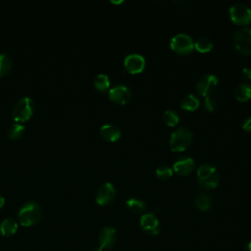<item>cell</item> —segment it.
I'll return each mask as SVG.
<instances>
[{"instance_id": "cell-7", "label": "cell", "mask_w": 251, "mask_h": 251, "mask_svg": "<svg viewBox=\"0 0 251 251\" xmlns=\"http://www.w3.org/2000/svg\"><path fill=\"white\" fill-rule=\"evenodd\" d=\"M231 21L236 25H247L251 23V9L242 3H237L229 8Z\"/></svg>"}, {"instance_id": "cell-20", "label": "cell", "mask_w": 251, "mask_h": 251, "mask_svg": "<svg viewBox=\"0 0 251 251\" xmlns=\"http://www.w3.org/2000/svg\"><path fill=\"white\" fill-rule=\"evenodd\" d=\"M126 206L127 208L135 213V214H139L142 213L146 210V204L144 201H142L141 199L138 198H130L126 201Z\"/></svg>"}, {"instance_id": "cell-9", "label": "cell", "mask_w": 251, "mask_h": 251, "mask_svg": "<svg viewBox=\"0 0 251 251\" xmlns=\"http://www.w3.org/2000/svg\"><path fill=\"white\" fill-rule=\"evenodd\" d=\"M140 226L148 235H157L160 232V223L153 213H145L140 218Z\"/></svg>"}, {"instance_id": "cell-16", "label": "cell", "mask_w": 251, "mask_h": 251, "mask_svg": "<svg viewBox=\"0 0 251 251\" xmlns=\"http://www.w3.org/2000/svg\"><path fill=\"white\" fill-rule=\"evenodd\" d=\"M212 198L209 194L204 192H199L194 197V205L195 207L203 212H207L212 208Z\"/></svg>"}, {"instance_id": "cell-33", "label": "cell", "mask_w": 251, "mask_h": 251, "mask_svg": "<svg viewBox=\"0 0 251 251\" xmlns=\"http://www.w3.org/2000/svg\"><path fill=\"white\" fill-rule=\"evenodd\" d=\"M112 3H114V4H121V3H123V1L121 0V1H112Z\"/></svg>"}, {"instance_id": "cell-11", "label": "cell", "mask_w": 251, "mask_h": 251, "mask_svg": "<svg viewBox=\"0 0 251 251\" xmlns=\"http://www.w3.org/2000/svg\"><path fill=\"white\" fill-rule=\"evenodd\" d=\"M115 195H116V190L114 185L110 182H106L99 187L96 193L95 201L100 206H106V205H109L114 200Z\"/></svg>"}, {"instance_id": "cell-19", "label": "cell", "mask_w": 251, "mask_h": 251, "mask_svg": "<svg viewBox=\"0 0 251 251\" xmlns=\"http://www.w3.org/2000/svg\"><path fill=\"white\" fill-rule=\"evenodd\" d=\"M180 106L186 111H195L199 107V99L193 94H187L181 99Z\"/></svg>"}, {"instance_id": "cell-24", "label": "cell", "mask_w": 251, "mask_h": 251, "mask_svg": "<svg viewBox=\"0 0 251 251\" xmlns=\"http://www.w3.org/2000/svg\"><path fill=\"white\" fill-rule=\"evenodd\" d=\"M24 131H25V126H22L20 124H17V123H14V124H11L8 127V136L11 139H17L23 134Z\"/></svg>"}, {"instance_id": "cell-4", "label": "cell", "mask_w": 251, "mask_h": 251, "mask_svg": "<svg viewBox=\"0 0 251 251\" xmlns=\"http://www.w3.org/2000/svg\"><path fill=\"white\" fill-rule=\"evenodd\" d=\"M170 47L174 52L179 55H186L194 49V42L189 35L178 33L171 38Z\"/></svg>"}, {"instance_id": "cell-10", "label": "cell", "mask_w": 251, "mask_h": 251, "mask_svg": "<svg viewBox=\"0 0 251 251\" xmlns=\"http://www.w3.org/2000/svg\"><path fill=\"white\" fill-rule=\"evenodd\" d=\"M131 96V90L126 85H117L109 91L110 100L119 105L127 104L130 101Z\"/></svg>"}, {"instance_id": "cell-2", "label": "cell", "mask_w": 251, "mask_h": 251, "mask_svg": "<svg viewBox=\"0 0 251 251\" xmlns=\"http://www.w3.org/2000/svg\"><path fill=\"white\" fill-rule=\"evenodd\" d=\"M41 214L42 211L39 204L35 201H28L20 209L18 219L22 226H30L40 220Z\"/></svg>"}, {"instance_id": "cell-28", "label": "cell", "mask_w": 251, "mask_h": 251, "mask_svg": "<svg viewBox=\"0 0 251 251\" xmlns=\"http://www.w3.org/2000/svg\"><path fill=\"white\" fill-rule=\"evenodd\" d=\"M241 76L244 79H251V68H243L241 71Z\"/></svg>"}, {"instance_id": "cell-22", "label": "cell", "mask_w": 251, "mask_h": 251, "mask_svg": "<svg viewBox=\"0 0 251 251\" xmlns=\"http://www.w3.org/2000/svg\"><path fill=\"white\" fill-rule=\"evenodd\" d=\"M194 48L200 53H207L213 49V42L206 37H201L195 41Z\"/></svg>"}, {"instance_id": "cell-18", "label": "cell", "mask_w": 251, "mask_h": 251, "mask_svg": "<svg viewBox=\"0 0 251 251\" xmlns=\"http://www.w3.org/2000/svg\"><path fill=\"white\" fill-rule=\"evenodd\" d=\"M234 95L237 101L245 102L251 98V85L248 83H241L237 85L234 91Z\"/></svg>"}, {"instance_id": "cell-31", "label": "cell", "mask_w": 251, "mask_h": 251, "mask_svg": "<svg viewBox=\"0 0 251 251\" xmlns=\"http://www.w3.org/2000/svg\"><path fill=\"white\" fill-rule=\"evenodd\" d=\"M244 251H251V240L246 244Z\"/></svg>"}, {"instance_id": "cell-17", "label": "cell", "mask_w": 251, "mask_h": 251, "mask_svg": "<svg viewBox=\"0 0 251 251\" xmlns=\"http://www.w3.org/2000/svg\"><path fill=\"white\" fill-rule=\"evenodd\" d=\"M18 229L17 222L12 218L5 219L0 225V231L4 236H12Z\"/></svg>"}, {"instance_id": "cell-15", "label": "cell", "mask_w": 251, "mask_h": 251, "mask_svg": "<svg viewBox=\"0 0 251 251\" xmlns=\"http://www.w3.org/2000/svg\"><path fill=\"white\" fill-rule=\"evenodd\" d=\"M121 129L117 126L111 124H106L100 128V136L104 140L110 142L117 141L121 137Z\"/></svg>"}, {"instance_id": "cell-30", "label": "cell", "mask_w": 251, "mask_h": 251, "mask_svg": "<svg viewBox=\"0 0 251 251\" xmlns=\"http://www.w3.org/2000/svg\"><path fill=\"white\" fill-rule=\"evenodd\" d=\"M4 204H5V198L2 195H0V208H2Z\"/></svg>"}, {"instance_id": "cell-1", "label": "cell", "mask_w": 251, "mask_h": 251, "mask_svg": "<svg viewBox=\"0 0 251 251\" xmlns=\"http://www.w3.org/2000/svg\"><path fill=\"white\" fill-rule=\"evenodd\" d=\"M196 179L198 184L203 189H213L218 185L220 176L218 170L215 167L212 165L204 164L197 169Z\"/></svg>"}, {"instance_id": "cell-5", "label": "cell", "mask_w": 251, "mask_h": 251, "mask_svg": "<svg viewBox=\"0 0 251 251\" xmlns=\"http://www.w3.org/2000/svg\"><path fill=\"white\" fill-rule=\"evenodd\" d=\"M32 113H33V100L28 96L22 97L16 103L13 109V117L15 121H18V122L27 121L32 116Z\"/></svg>"}, {"instance_id": "cell-32", "label": "cell", "mask_w": 251, "mask_h": 251, "mask_svg": "<svg viewBox=\"0 0 251 251\" xmlns=\"http://www.w3.org/2000/svg\"><path fill=\"white\" fill-rule=\"evenodd\" d=\"M92 251H103V250H102V249H101V248L98 246V247H95V248H94Z\"/></svg>"}, {"instance_id": "cell-25", "label": "cell", "mask_w": 251, "mask_h": 251, "mask_svg": "<svg viewBox=\"0 0 251 251\" xmlns=\"http://www.w3.org/2000/svg\"><path fill=\"white\" fill-rule=\"evenodd\" d=\"M164 122L170 126H175L176 125L178 124L179 122V117L177 115V113H176L175 111L173 110H167L165 113H164Z\"/></svg>"}, {"instance_id": "cell-14", "label": "cell", "mask_w": 251, "mask_h": 251, "mask_svg": "<svg viewBox=\"0 0 251 251\" xmlns=\"http://www.w3.org/2000/svg\"><path fill=\"white\" fill-rule=\"evenodd\" d=\"M194 169V161L189 157L178 159L173 165V171L178 176H187Z\"/></svg>"}, {"instance_id": "cell-21", "label": "cell", "mask_w": 251, "mask_h": 251, "mask_svg": "<svg viewBox=\"0 0 251 251\" xmlns=\"http://www.w3.org/2000/svg\"><path fill=\"white\" fill-rule=\"evenodd\" d=\"M93 84H94V87L101 91V92H104L106 91L109 86H110V80H109V77L107 75L105 74H99L95 76L94 78V81H93Z\"/></svg>"}, {"instance_id": "cell-12", "label": "cell", "mask_w": 251, "mask_h": 251, "mask_svg": "<svg viewBox=\"0 0 251 251\" xmlns=\"http://www.w3.org/2000/svg\"><path fill=\"white\" fill-rule=\"evenodd\" d=\"M98 241H99V247L102 250L111 249L112 247H114L117 241L116 229L112 226L103 227L98 234Z\"/></svg>"}, {"instance_id": "cell-26", "label": "cell", "mask_w": 251, "mask_h": 251, "mask_svg": "<svg viewBox=\"0 0 251 251\" xmlns=\"http://www.w3.org/2000/svg\"><path fill=\"white\" fill-rule=\"evenodd\" d=\"M172 175H173V170L167 166H160L156 170V176L160 180L168 179L172 176Z\"/></svg>"}, {"instance_id": "cell-6", "label": "cell", "mask_w": 251, "mask_h": 251, "mask_svg": "<svg viewBox=\"0 0 251 251\" xmlns=\"http://www.w3.org/2000/svg\"><path fill=\"white\" fill-rule=\"evenodd\" d=\"M235 49L243 55H251V28H242L233 34Z\"/></svg>"}, {"instance_id": "cell-29", "label": "cell", "mask_w": 251, "mask_h": 251, "mask_svg": "<svg viewBox=\"0 0 251 251\" xmlns=\"http://www.w3.org/2000/svg\"><path fill=\"white\" fill-rule=\"evenodd\" d=\"M242 128L245 131H251V117H248L243 121Z\"/></svg>"}, {"instance_id": "cell-23", "label": "cell", "mask_w": 251, "mask_h": 251, "mask_svg": "<svg viewBox=\"0 0 251 251\" xmlns=\"http://www.w3.org/2000/svg\"><path fill=\"white\" fill-rule=\"evenodd\" d=\"M12 66H13V62L11 57L5 53H1L0 54V76L7 75L11 71Z\"/></svg>"}, {"instance_id": "cell-8", "label": "cell", "mask_w": 251, "mask_h": 251, "mask_svg": "<svg viewBox=\"0 0 251 251\" xmlns=\"http://www.w3.org/2000/svg\"><path fill=\"white\" fill-rule=\"evenodd\" d=\"M218 84V77L214 75H205L196 82V90L202 96H210Z\"/></svg>"}, {"instance_id": "cell-13", "label": "cell", "mask_w": 251, "mask_h": 251, "mask_svg": "<svg viewBox=\"0 0 251 251\" xmlns=\"http://www.w3.org/2000/svg\"><path fill=\"white\" fill-rule=\"evenodd\" d=\"M124 67L130 74L141 73L145 67V59L139 54L127 55L124 60Z\"/></svg>"}, {"instance_id": "cell-3", "label": "cell", "mask_w": 251, "mask_h": 251, "mask_svg": "<svg viewBox=\"0 0 251 251\" xmlns=\"http://www.w3.org/2000/svg\"><path fill=\"white\" fill-rule=\"evenodd\" d=\"M192 141V132L184 126L177 127L169 140L170 148L173 152H182L190 145Z\"/></svg>"}, {"instance_id": "cell-27", "label": "cell", "mask_w": 251, "mask_h": 251, "mask_svg": "<svg viewBox=\"0 0 251 251\" xmlns=\"http://www.w3.org/2000/svg\"><path fill=\"white\" fill-rule=\"evenodd\" d=\"M217 107V101L216 99H214L211 96H207L204 100V108L209 111V112H213Z\"/></svg>"}]
</instances>
